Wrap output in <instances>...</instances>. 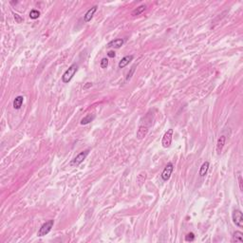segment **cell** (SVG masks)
Listing matches in <instances>:
<instances>
[{
    "label": "cell",
    "mask_w": 243,
    "mask_h": 243,
    "mask_svg": "<svg viewBox=\"0 0 243 243\" xmlns=\"http://www.w3.org/2000/svg\"><path fill=\"white\" fill-rule=\"evenodd\" d=\"M78 65L77 64H72L69 68L65 71V73L62 76V82L64 84H68V83L73 78V76L75 75V73L78 70Z\"/></svg>",
    "instance_id": "6da1fadb"
},
{
    "label": "cell",
    "mask_w": 243,
    "mask_h": 243,
    "mask_svg": "<svg viewBox=\"0 0 243 243\" xmlns=\"http://www.w3.org/2000/svg\"><path fill=\"white\" fill-rule=\"evenodd\" d=\"M232 219H233V222H234L237 227H239V228H242L243 227V215L240 210L236 209L233 211Z\"/></svg>",
    "instance_id": "7a4b0ae2"
},
{
    "label": "cell",
    "mask_w": 243,
    "mask_h": 243,
    "mask_svg": "<svg viewBox=\"0 0 243 243\" xmlns=\"http://www.w3.org/2000/svg\"><path fill=\"white\" fill-rule=\"evenodd\" d=\"M53 224H54V221L52 219H49L48 221H46L45 223L41 226V228L39 229L38 231V236H44L46 235H48L49 233L50 232L51 228L53 227Z\"/></svg>",
    "instance_id": "3957f363"
},
{
    "label": "cell",
    "mask_w": 243,
    "mask_h": 243,
    "mask_svg": "<svg viewBox=\"0 0 243 243\" xmlns=\"http://www.w3.org/2000/svg\"><path fill=\"white\" fill-rule=\"evenodd\" d=\"M89 149H86L85 151H82L81 153H79L77 156L72 160L70 162V165L71 166H78L79 164H81L83 162H84V160L86 158V156L89 155Z\"/></svg>",
    "instance_id": "277c9868"
},
{
    "label": "cell",
    "mask_w": 243,
    "mask_h": 243,
    "mask_svg": "<svg viewBox=\"0 0 243 243\" xmlns=\"http://www.w3.org/2000/svg\"><path fill=\"white\" fill-rule=\"evenodd\" d=\"M172 137H173V129H168V130L165 132L162 140V144L164 148H168L171 146Z\"/></svg>",
    "instance_id": "5b68a950"
},
{
    "label": "cell",
    "mask_w": 243,
    "mask_h": 243,
    "mask_svg": "<svg viewBox=\"0 0 243 243\" xmlns=\"http://www.w3.org/2000/svg\"><path fill=\"white\" fill-rule=\"evenodd\" d=\"M173 170H174L173 163L172 162L167 163L166 166L164 167L162 173V180H164V182H167V180L170 179V177H171Z\"/></svg>",
    "instance_id": "8992f818"
},
{
    "label": "cell",
    "mask_w": 243,
    "mask_h": 243,
    "mask_svg": "<svg viewBox=\"0 0 243 243\" xmlns=\"http://www.w3.org/2000/svg\"><path fill=\"white\" fill-rule=\"evenodd\" d=\"M96 11H97V6H93L92 8H90L89 11L86 12V13L84 15V21L86 23H89L90 20L92 19L93 15H94V13H96Z\"/></svg>",
    "instance_id": "52a82bcc"
},
{
    "label": "cell",
    "mask_w": 243,
    "mask_h": 243,
    "mask_svg": "<svg viewBox=\"0 0 243 243\" xmlns=\"http://www.w3.org/2000/svg\"><path fill=\"white\" fill-rule=\"evenodd\" d=\"M123 45V40L121 38H117L110 41L109 43L107 44V48H114V49H120L121 47Z\"/></svg>",
    "instance_id": "ba28073f"
},
{
    "label": "cell",
    "mask_w": 243,
    "mask_h": 243,
    "mask_svg": "<svg viewBox=\"0 0 243 243\" xmlns=\"http://www.w3.org/2000/svg\"><path fill=\"white\" fill-rule=\"evenodd\" d=\"M226 142V137L225 136H220L218 140V143H216V153L218 155H219L222 152V149L224 147V144Z\"/></svg>",
    "instance_id": "9c48e42d"
},
{
    "label": "cell",
    "mask_w": 243,
    "mask_h": 243,
    "mask_svg": "<svg viewBox=\"0 0 243 243\" xmlns=\"http://www.w3.org/2000/svg\"><path fill=\"white\" fill-rule=\"evenodd\" d=\"M133 60V55H127V56H125L123 58H122V60L119 62V65L118 66L120 69H123L126 68V66L130 63V62Z\"/></svg>",
    "instance_id": "30bf717a"
},
{
    "label": "cell",
    "mask_w": 243,
    "mask_h": 243,
    "mask_svg": "<svg viewBox=\"0 0 243 243\" xmlns=\"http://www.w3.org/2000/svg\"><path fill=\"white\" fill-rule=\"evenodd\" d=\"M147 133H148V128L147 126H141L139 127L138 129V131H137V138L139 140H142L143 139L144 137H146L147 135Z\"/></svg>",
    "instance_id": "8fae6325"
},
{
    "label": "cell",
    "mask_w": 243,
    "mask_h": 243,
    "mask_svg": "<svg viewBox=\"0 0 243 243\" xmlns=\"http://www.w3.org/2000/svg\"><path fill=\"white\" fill-rule=\"evenodd\" d=\"M23 102H24V97L23 96H17L15 97V99L13 101V107L14 109H20L23 105Z\"/></svg>",
    "instance_id": "7c38bea8"
},
{
    "label": "cell",
    "mask_w": 243,
    "mask_h": 243,
    "mask_svg": "<svg viewBox=\"0 0 243 243\" xmlns=\"http://www.w3.org/2000/svg\"><path fill=\"white\" fill-rule=\"evenodd\" d=\"M233 242H239L242 243L243 242V233L240 231H236L233 235Z\"/></svg>",
    "instance_id": "4fadbf2b"
},
{
    "label": "cell",
    "mask_w": 243,
    "mask_h": 243,
    "mask_svg": "<svg viewBox=\"0 0 243 243\" xmlns=\"http://www.w3.org/2000/svg\"><path fill=\"white\" fill-rule=\"evenodd\" d=\"M209 162H203L202 163V165H201V167H200V169H199V176L200 177H204V176L207 174V172H208V169H209Z\"/></svg>",
    "instance_id": "5bb4252c"
},
{
    "label": "cell",
    "mask_w": 243,
    "mask_h": 243,
    "mask_svg": "<svg viewBox=\"0 0 243 243\" xmlns=\"http://www.w3.org/2000/svg\"><path fill=\"white\" fill-rule=\"evenodd\" d=\"M146 10V5H141V6H139L137 9L134 10L131 15H133V16H137V15H140L141 13H143Z\"/></svg>",
    "instance_id": "9a60e30c"
},
{
    "label": "cell",
    "mask_w": 243,
    "mask_h": 243,
    "mask_svg": "<svg viewBox=\"0 0 243 243\" xmlns=\"http://www.w3.org/2000/svg\"><path fill=\"white\" fill-rule=\"evenodd\" d=\"M95 119V115H93V114H89V115H86V117H84L81 120V125H87V123H89L90 122H92L93 120Z\"/></svg>",
    "instance_id": "2e32d148"
},
{
    "label": "cell",
    "mask_w": 243,
    "mask_h": 243,
    "mask_svg": "<svg viewBox=\"0 0 243 243\" xmlns=\"http://www.w3.org/2000/svg\"><path fill=\"white\" fill-rule=\"evenodd\" d=\"M146 179V172H141L137 177V183L139 185H142Z\"/></svg>",
    "instance_id": "e0dca14e"
},
{
    "label": "cell",
    "mask_w": 243,
    "mask_h": 243,
    "mask_svg": "<svg viewBox=\"0 0 243 243\" xmlns=\"http://www.w3.org/2000/svg\"><path fill=\"white\" fill-rule=\"evenodd\" d=\"M39 16H40V12L37 11V10H32V11H30V19L35 20V19H37Z\"/></svg>",
    "instance_id": "ac0fdd59"
},
{
    "label": "cell",
    "mask_w": 243,
    "mask_h": 243,
    "mask_svg": "<svg viewBox=\"0 0 243 243\" xmlns=\"http://www.w3.org/2000/svg\"><path fill=\"white\" fill-rule=\"evenodd\" d=\"M194 239H195V235L193 234V233H189V234L185 236V241L192 242V241H194Z\"/></svg>",
    "instance_id": "d6986e66"
},
{
    "label": "cell",
    "mask_w": 243,
    "mask_h": 243,
    "mask_svg": "<svg viewBox=\"0 0 243 243\" xmlns=\"http://www.w3.org/2000/svg\"><path fill=\"white\" fill-rule=\"evenodd\" d=\"M100 66H101L102 69H106L107 66H108V59L107 58H103L102 61H101Z\"/></svg>",
    "instance_id": "ffe728a7"
},
{
    "label": "cell",
    "mask_w": 243,
    "mask_h": 243,
    "mask_svg": "<svg viewBox=\"0 0 243 243\" xmlns=\"http://www.w3.org/2000/svg\"><path fill=\"white\" fill-rule=\"evenodd\" d=\"M13 17L15 19V21H16V23H21L23 21V18L17 13H13Z\"/></svg>",
    "instance_id": "44dd1931"
},
{
    "label": "cell",
    "mask_w": 243,
    "mask_h": 243,
    "mask_svg": "<svg viewBox=\"0 0 243 243\" xmlns=\"http://www.w3.org/2000/svg\"><path fill=\"white\" fill-rule=\"evenodd\" d=\"M134 71H135V66H133V68L131 69V70H130V72H129V73L127 74V76H126V81H128V80H130V79H131V77H132V75H133V73H134Z\"/></svg>",
    "instance_id": "7402d4cb"
},
{
    "label": "cell",
    "mask_w": 243,
    "mask_h": 243,
    "mask_svg": "<svg viewBox=\"0 0 243 243\" xmlns=\"http://www.w3.org/2000/svg\"><path fill=\"white\" fill-rule=\"evenodd\" d=\"M239 189L242 192V191H243V180H242L241 175H239Z\"/></svg>",
    "instance_id": "603a6c76"
},
{
    "label": "cell",
    "mask_w": 243,
    "mask_h": 243,
    "mask_svg": "<svg viewBox=\"0 0 243 243\" xmlns=\"http://www.w3.org/2000/svg\"><path fill=\"white\" fill-rule=\"evenodd\" d=\"M107 56H108V57H110V58H114L115 57V52H114V51H112V50L108 51Z\"/></svg>",
    "instance_id": "cb8c5ba5"
},
{
    "label": "cell",
    "mask_w": 243,
    "mask_h": 243,
    "mask_svg": "<svg viewBox=\"0 0 243 243\" xmlns=\"http://www.w3.org/2000/svg\"><path fill=\"white\" fill-rule=\"evenodd\" d=\"M87 85H86L85 86H84V89H87V87H89V86H92V84L91 83H86Z\"/></svg>",
    "instance_id": "d4e9b609"
}]
</instances>
